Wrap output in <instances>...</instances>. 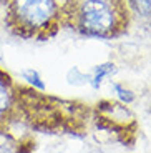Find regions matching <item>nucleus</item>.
I'll use <instances>...</instances> for the list:
<instances>
[{"instance_id":"f257e3e1","label":"nucleus","mask_w":151,"mask_h":153,"mask_svg":"<svg viewBox=\"0 0 151 153\" xmlns=\"http://www.w3.org/2000/svg\"><path fill=\"white\" fill-rule=\"evenodd\" d=\"M61 28L78 35L113 40L133 27L126 0H61Z\"/></svg>"},{"instance_id":"f03ea898","label":"nucleus","mask_w":151,"mask_h":153,"mask_svg":"<svg viewBox=\"0 0 151 153\" xmlns=\"http://www.w3.org/2000/svg\"><path fill=\"white\" fill-rule=\"evenodd\" d=\"M61 0H7L2 8V25L20 40L47 42L60 32Z\"/></svg>"},{"instance_id":"7ed1b4c3","label":"nucleus","mask_w":151,"mask_h":153,"mask_svg":"<svg viewBox=\"0 0 151 153\" xmlns=\"http://www.w3.org/2000/svg\"><path fill=\"white\" fill-rule=\"evenodd\" d=\"M17 102V82L0 67V128L13 125V111Z\"/></svg>"},{"instance_id":"20e7f679","label":"nucleus","mask_w":151,"mask_h":153,"mask_svg":"<svg viewBox=\"0 0 151 153\" xmlns=\"http://www.w3.org/2000/svg\"><path fill=\"white\" fill-rule=\"evenodd\" d=\"M133 25L151 28V0H126Z\"/></svg>"},{"instance_id":"39448f33","label":"nucleus","mask_w":151,"mask_h":153,"mask_svg":"<svg viewBox=\"0 0 151 153\" xmlns=\"http://www.w3.org/2000/svg\"><path fill=\"white\" fill-rule=\"evenodd\" d=\"M5 2H7V0H0V12H2V8H4Z\"/></svg>"}]
</instances>
